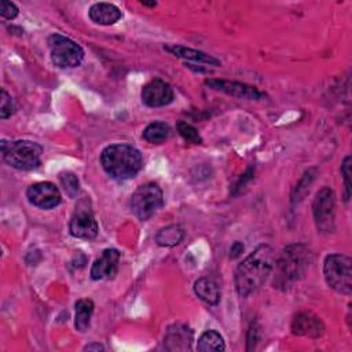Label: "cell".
Returning <instances> with one entry per match:
<instances>
[{"label": "cell", "mask_w": 352, "mask_h": 352, "mask_svg": "<svg viewBox=\"0 0 352 352\" xmlns=\"http://www.w3.org/2000/svg\"><path fill=\"white\" fill-rule=\"evenodd\" d=\"M292 331L296 336L318 338L324 331V324L319 316L312 312H300L292 322Z\"/></svg>", "instance_id": "cell-14"}, {"label": "cell", "mask_w": 352, "mask_h": 352, "mask_svg": "<svg viewBox=\"0 0 352 352\" xmlns=\"http://www.w3.org/2000/svg\"><path fill=\"white\" fill-rule=\"evenodd\" d=\"M104 348L100 345V344H89V345H85L84 346V351H103Z\"/></svg>", "instance_id": "cell-29"}, {"label": "cell", "mask_w": 352, "mask_h": 352, "mask_svg": "<svg viewBox=\"0 0 352 352\" xmlns=\"http://www.w3.org/2000/svg\"><path fill=\"white\" fill-rule=\"evenodd\" d=\"M173 89L172 87L161 80V78H153L142 88V102L148 107H162L169 104L173 100Z\"/></svg>", "instance_id": "cell-11"}, {"label": "cell", "mask_w": 352, "mask_h": 352, "mask_svg": "<svg viewBox=\"0 0 352 352\" xmlns=\"http://www.w3.org/2000/svg\"><path fill=\"white\" fill-rule=\"evenodd\" d=\"M169 135H170V126L162 121L150 122L142 133L143 139L153 144H161L169 138Z\"/></svg>", "instance_id": "cell-21"}, {"label": "cell", "mask_w": 352, "mask_h": 352, "mask_svg": "<svg viewBox=\"0 0 352 352\" xmlns=\"http://www.w3.org/2000/svg\"><path fill=\"white\" fill-rule=\"evenodd\" d=\"M274 270V250L270 245L257 246L235 270V289L241 297L256 293Z\"/></svg>", "instance_id": "cell-1"}, {"label": "cell", "mask_w": 352, "mask_h": 352, "mask_svg": "<svg viewBox=\"0 0 352 352\" xmlns=\"http://www.w3.org/2000/svg\"><path fill=\"white\" fill-rule=\"evenodd\" d=\"M100 164L104 172L117 180H126L135 177L142 166V153L131 144L116 143L103 148L100 154Z\"/></svg>", "instance_id": "cell-3"}, {"label": "cell", "mask_w": 352, "mask_h": 352, "mask_svg": "<svg viewBox=\"0 0 352 352\" xmlns=\"http://www.w3.org/2000/svg\"><path fill=\"white\" fill-rule=\"evenodd\" d=\"M1 154L6 164L18 170L36 169L41 162L43 147L32 140L1 142Z\"/></svg>", "instance_id": "cell-4"}, {"label": "cell", "mask_w": 352, "mask_h": 352, "mask_svg": "<svg viewBox=\"0 0 352 352\" xmlns=\"http://www.w3.org/2000/svg\"><path fill=\"white\" fill-rule=\"evenodd\" d=\"M183 238H184V230L179 224L166 226L155 234L157 245L166 246V248H172V246L179 245L183 241Z\"/></svg>", "instance_id": "cell-19"}, {"label": "cell", "mask_w": 352, "mask_h": 352, "mask_svg": "<svg viewBox=\"0 0 352 352\" xmlns=\"http://www.w3.org/2000/svg\"><path fill=\"white\" fill-rule=\"evenodd\" d=\"M164 50H166L172 55L186 59V60H192L195 63H204V65H209V66H220L219 59H216L214 56H212L204 51H198V50L188 48V47L179 45V44H165Z\"/></svg>", "instance_id": "cell-17"}, {"label": "cell", "mask_w": 352, "mask_h": 352, "mask_svg": "<svg viewBox=\"0 0 352 352\" xmlns=\"http://www.w3.org/2000/svg\"><path fill=\"white\" fill-rule=\"evenodd\" d=\"M192 342V331L186 324H173L166 330L164 344L170 351H186L190 349Z\"/></svg>", "instance_id": "cell-15"}, {"label": "cell", "mask_w": 352, "mask_h": 352, "mask_svg": "<svg viewBox=\"0 0 352 352\" xmlns=\"http://www.w3.org/2000/svg\"><path fill=\"white\" fill-rule=\"evenodd\" d=\"M15 111V103H14V99L11 98V95L4 89L1 88V98H0V117L3 120L11 117Z\"/></svg>", "instance_id": "cell-25"}, {"label": "cell", "mask_w": 352, "mask_h": 352, "mask_svg": "<svg viewBox=\"0 0 352 352\" xmlns=\"http://www.w3.org/2000/svg\"><path fill=\"white\" fill-rule=\"evenodd\" d=\"M205 85L214 89L224 92L227 95H231L234 98L239 99H250V100H258L265 96L264 92H261L258 88L239 82V81H228V80H206Z\"/></svg>", "instance_id": "cell-12"}, {"label": "cell", "mask_w": 352, "mask_h": 352, "mask_svg": "<svg viewBox=\"0 0 352 352\" xmlns=\"http://www.w3.org/2000/svg\"><path fill=\"white\" fill-rule=\"evenodd\" d=\"M312 263V252L302 243H293L286 246L275 267L274 285L278 289L286 290L298 282L308 271Z\"/></svg>", "instance_id": "cell-2"}, {"label": "cell", "mask_w": 352, "mask_h": 352, "mask_svg": "<svg viewBox=\"0 0 352 352\" xmlns=\"http://www.w3.org/2000/svg\"><path fill=\"white\" fill-rule=\"evenodd\" d=\"M194 293L209 305H217L220 301V289L217 283L209 278L197 279L194 283Z\"/></svg>", "instance_id": "cell-18"}, {"label": "cell", "mask_w": 352, "mask_h": 352, "mask_svg": "<svg viewBox=\"0 0 352 352\" xmlns=\"http://www.w3.org/2000/svg\"><path fill=\"white\" fill-rule=\"evenodd\" d=\"M19 10L16 7L15 3L12 1H8V0H1L0 1V15L4 18V19H14L16 15H18Z\"/></svg>", "instance_id": "cell-27"}, {"label": "cell", "mask_w": 352, "mask_h": 352, "mask_svg": "<svg viewBox=\"0 0 352 352\" xmlns=\"http://www.w3.org/2000/svg\"><path fill=\"white\" fill-rule=\"evenodd\" d=\"M26 197L29 202L40 209H52L60 204L59 188L51 182H38L28 187Z\"/></svg>", "instance_id": "cell-10"}, {"label": "cell", "mask_w": 352, "mask_h": 352, "mask_svg": "<svg viewBox=\"0 0 352 352\" xmlns=\"http://www.w3.org/2000/svg\"><path fill=\"white\" fill-rule=\"evenodd\" d=\"M312 212L318 231L323 234L334 231L336 197L330 187H323L318 191L312 204Z\"/></svg>", "instance_id": "cell-8"}, {"label": "cell", "mask_w": 352, "mask_h": 352, "mask_svg": "<svg viewBox=\"0 0 352 352\" xmlns=\"http://www.w3.org/2000/svg\"><path fill=\"white\" fill-rule=\"evenodd\" d=\"M59 179H60V183H62L66 194L70 198H74L77 195V191H78V177L76 176V173L62 172Z\"/></svg>", "instance_id": "cell-24"}, {"label": "cell", "mask_w": 352, "mask_h": 352, "mask_svg": "<svg viewBox=\"0 0 352 352\" xmlns=\"http://www.w3.org/2000/svg\"><path fill=\"white\" fill-rule=\"evenodd\" d=\"M142 4H143V6H147V7H155V6H157V3H155V1H153V3H147V1H142Z\"/></svg>", "instance_id": "cell-30"}, {"label": "cell", "mask_w": 352, "mask_h": 352, "mask_svg": "<svg viewBox=\"0 0 352 352\" xmlns=\"http://www.w3.org/2000/svg\"><path fill=\"white\" fill-rule=\"evenodd\" d=\"M76 315H74V326L80 333L87 331L91 323V316L94 314V302L89 298H81L76 302Z\"/></svg>", "instance_id": "cell-20"}, {"label": "cell", "mask_w": 352, "mask_h": 352, "mask_svg": "<svg viewBox=\"0 0 352 352\" xmlns=\"http://www.w3.org/2000/svg\"><path fill=\"white\" fill-rule=\"evenodd\" d=\"M198 351H224V340L216 330H206L201 334L197 344Z\"/></svg>", "instance_id": "cell-22"}, {"label": "cell", "mask_w": 352, "mask_h": 352, "mask_svg": "<svg viewBox=\"0 0 352 352\" xmlns=\"http://www.w3.org/2000/svg\"><path fill=\"white\" fill-rule=\"evenodd\" d=\"M164 205V194L157 183H144L139 186L131 197V210L144 221L150 219Z\"/></svg>", "instance_id": "cell-7"}, {"label": "cell", "mask_w": 352, "mask_h": 352, "mask_svg": "<svg viewBox=\"0 0 352 352\" xmlns=\"http://www.w3.org/2000/svg\"><path fill=\"white\" fill-rule=\"evenodd\" d=\"M47 44L52 63L60 69L77 67L84 59V50L81 45L63 34L52 33L47 38Z\"/></svg>", "instance_id": "cell-6"}, {"label": "cell", "mask_w": 352, "mask_h": 352, "mask_svg": "<svg viewBox=\"0 0 352 352\" xmlns=\"http://www.w3.org/2000/svg\"><path fill=\"white\" fill-rule=\"evenodd\" d=\"M242 252H243V245H242L241 242H234L232 246H231V249H230V257H231V258H235V257H238Z\"/></svg>", "instance_id": "cell-28"}, {"label": "cell", "mask_w": 352, "mask_h": 352, "mask_svg": "<svg viewBox=\"0 0 352 352\" xmlns=\"http://www.w3.org/2000/svg\"><path fill=\"white\" fill-rule=\"evenodd\" d=\"M70 235L80 239H94L98 235L99 227L88 198L78 201L69 221Z\"/></svg>", "instance_id": "cell-9"}, {"label": "cell", "mask_w": 352, "mask_h": 352, "mask_svg": "<svg viewBox=\"0 0 352 352\" xmlns=\"http://www.w3.org/2000/svg\"><path fill=\"white\" fill-rule=\"evenodd\" d=\"M89 19L96 25H114L122 18V12L120 8L111 3H95L89 7L88 11Z\"/></svg>", "instance_id": "cell-16"}, {"label": "cell", "mask_w": 352, "mask_h": 352, "mask_svg": "<svg viewBox=\"0 0 352 352\" xmlns=\"http://www.w3.org/2000/svg\"><path fill=\"white\" fill-rule=\"evenodd\" d=\"M326 283L337 293L349 296L352 292V260L340 253L329 254L323 264Z\"/></svg>", "instance_id": "cell-5"}, {"label": "cell", "mask_w": 352, "mask_h": 352, "mask_svg": "<svg viewBox=\"0 0 352 352\" xmlns=\"http://www.w3.org/2000/svg\"><path fill=\"white\" fill-rule=\"evenodd\" d=\"M341 175L344 179V187H345V199L351 195V157L346 155L341 165Z\"/></svg>", "instance_id": "cell-26"}, {"label": "cell", "mask_w": 352, "mask_h": 352, "mask_svg": "<svg viewBox=\"0 0 352 352\" xmlns=\"http://www.w3.org/2000/svg\"><path fill=\"white\" fill-rule=\"evenodd\" d=\"M118 263H120V252L113 248L104 249L100 257H98L94 261L89 275L94 280L113 279L117 275Z\"/></svg>", "instance_id": "cell-13"}, {"label": "cell", "mask_w": 352, "mask_h": 352, "mask_svg": "<svg viewBox=\"0 0 352 352\" xmlns=\"http://www.w3.org/2000/svg\"><path fill=\"white\" fill-rule=\"evenodd\" d=\"M176 129H177L179 135L188 143H194V144L202 143V138H201L198 129L195 126H192L191 124H188L186 121H179L176 124Z\"/></svg>", "instance_id": "cell-23"}]
</instances>
